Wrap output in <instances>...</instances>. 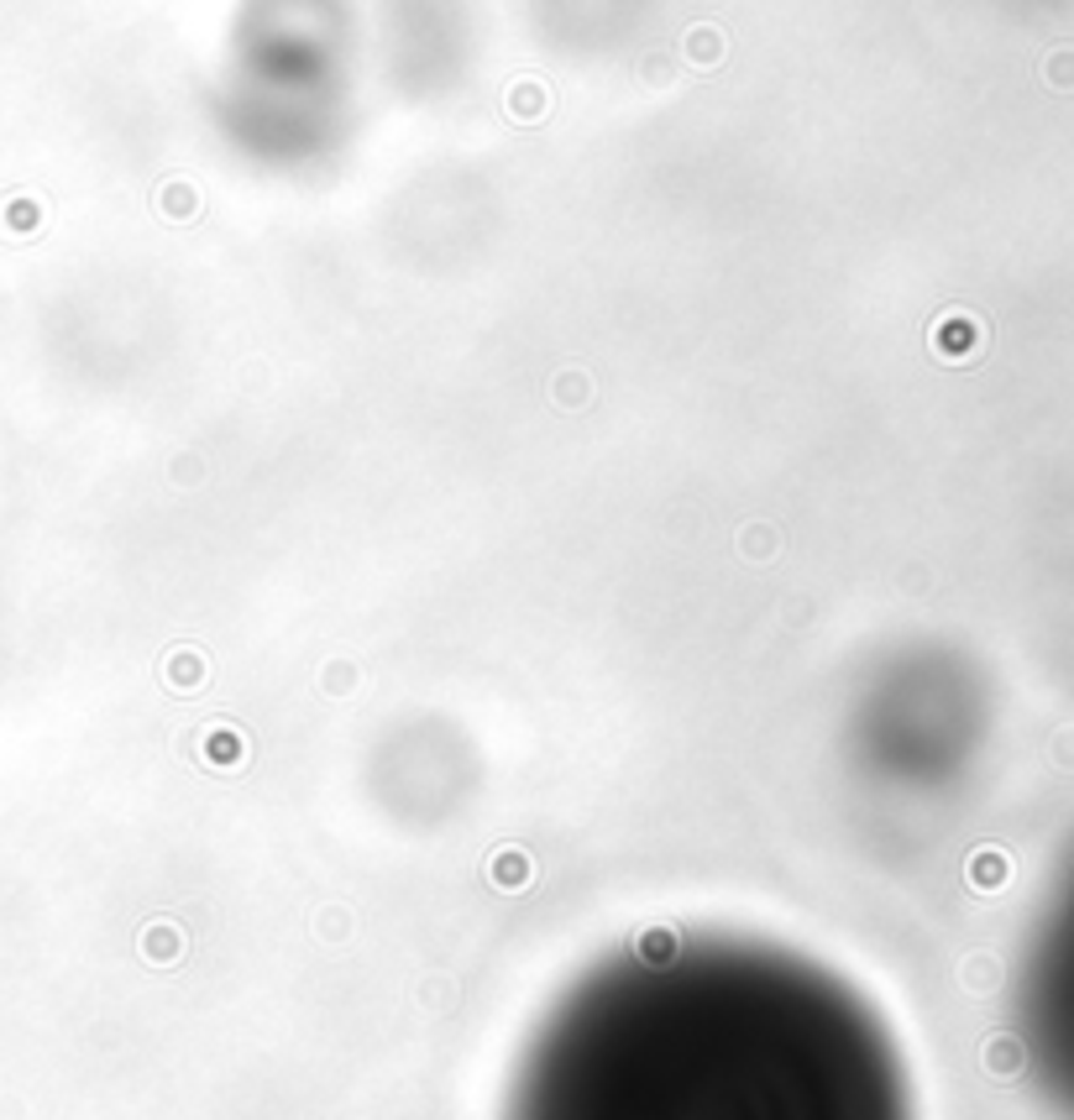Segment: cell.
<instances>
[{
  "label": "cell",
  "mask_w": 1074,
  "mask_h": 1120,
  "mask_svg": "<svg viewBox=\"0 0 1074 1120\" xmlns=\"http://www.w3.org/2000/svg\"><path fill=\"white\" fill-rule=\"evenodd\" d=\"M498 1120H907L849 973L749 932H645L545 1001Z\"/></svg>",
  "instance_id": "cell-1"
},
{
  "label": "cell",
  "mask_w": 1074,
  "mask_h": 1120,
  "mask_svg": "<svg viewBox=\"0 0 1074 1120\" xmlns=\"http://www.w3.org/2000/svg\"><path fill=\"white\" fill-rule=\"evenodd\" d=\"M1048 79H1053V85H1074V53H1059V59L1048 63Z\"/></svg>",
  "instance_id": "cell-2"
}]
</instances>
